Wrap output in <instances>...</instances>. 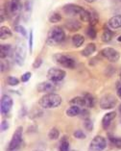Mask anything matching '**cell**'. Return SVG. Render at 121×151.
Returning a JSON list of instances; mask_svg holds the SVG:
<instances>
[{"instance_id": "obj_24", "label": "cell", "mask_w": 121, "mask_h": 151, "mask_svg": "<svg viewBox=\"0 0 121 151\" xmlns=\"http://www.w3.org/2000/svg\"><path fill=\"white\" fill-rule=\"evenodd\" d=\"M81 109L80 107H77V106H70L69 108L67 110V116L69 117H74V116H80V113H81Z\"/></svg>"}, {"instance_id": "obj_36", "label": "cell", "mask_w": 121, "mask_h": 151, "mask_svg": "<svg viewBox=\"0 0 121 151\" xmlns=\"http://www.w3.org/2000/svg\"><path fill=\"white\" fill-rule=\"evenodd\" d=\"M42 63H43V60H42V57H38V58H36V60L35 62L33 63V68H40V65H42Z\"/></svg>"}, {"instance_id": "obj_9", "label": "cell", "mask_w": 121, "mask_h": 151, "mask_svg": "<svg viewBox=\"0 0 121 151\" xmlns=\"http://www.w3.org/2000/svg\"><path fill=\"white\" fill-rule=\"evenodd\" d=\"M101 55L111 63H115L120 58V53L112 47H105L101 50Z\"/></svg>"}, {"instance_id": "obj_14", "label": "cell", "mask_w": 121, "mask_h": 151, "mask_svg": "<svg viewBox=\"0 0 121 151\" xmlns=\"http://www.w3.org/2000/svg\"><path fill=\"white\" fill-rule=\"evenodd\" d=\"M64 26L67 27V30H69V31L76 32V31L80 30L81 27H82V24H81V22H80L79 20L70 18V19L65 20Z\"/></svg>"}, {"instance_id": "obj_15", "label": "cell", "mask_w": 121, "mask_h": 151, "mask_svg": "<svg viewBox=\"0 0 121 151\" xmlns=\"http://www.w3.org/2000/svg\"><path fill=\"white\" fill-rule=\"evenodd\" d=\"M115 116H116L115 112H109L103 116V119H102V126H103V128L108 129L111 123L112 122V120L115 119Z\"/></svg>"}, {"instance_id": "obj_32", "label": "cell", "mask_w": 121, "mask_h": 151, "mask_svg": "<svg viewBox=\"0 0 121 151\" xmlns=\"http://www.w3.org/2000/svg\"><path fill=\"white\" fill-rule=\"evenodd\" d=\"M7 84H8L9 86H13V87L17 86V85L19 84V80L14 76H10L7 78Z\"/></svg>"}, {"instance_id": "obj_19", "label": "cell", "mask_w": 121, "mask_h": 151, "mask_svg": "<svg viewBox=\"0 0 121 151\" xmlns=\"http://www.w3.org/2000/svg\"><path fill=\"white\" fill-rule=\"evenodd\" d=\"M112 36H113V33L112 31V29L108 26H104V30H103L102 37H101L102 42H111L112 39Z\"/></svg>"}, {"instance_id": "obj_46", "label": "cell", "mask_w": 121, "mask_h": 151, "mask_svg": "<svg viewBox=\"0 0 121 151\" xmlns=\"http://www.w3.org/2000/svg\"><path fill=\"white\" fill-rule=\"evenodd\" d=\"M34 151H42V150H39V149H36V150H34Z\"/></svg>"}, {"instance_id": "obj_42", "label": "cell", "mask_w": 121, "mask_h": 151, "mask_svg": "<svg viewBox=\"0 0 121 151\" xmlns=\"http://www.w3.org/2000/svg\"><path fill=\"white\" fill-rule=\"evenodd\" d=\"M116 94H117V96H118V98L121 99V87H120V88H117Z\"/></svg>"}, {"instance_id": "obj_6", "label": "cell", "mask_w": 121, "mask_h": 151, "mask_svg": "<svg viewBox=\"0 0 121 151\" xmlns=\"http://www.w3.org/2000/svg\"><path fill=\"white\" fill-rule=\"evenodd\" d=\"M67 76V72L63 69L61 68H51L48 69L47 71V74L46 77L47 79L51 82H54V83H59L61 82L62 80L64 79V77Z\"/></svg>"}, {"instance_id": "obj_33", "label": "cell", "mask_w": 121, "mask_h": 151, "mask_svg": "<svg viewBox=\"0 0 121 151\" xmlns=\"http://www.w3.org/2000/svg\"><path fill=\"white\" fill-rule=\"evenodd\" d=\"M97 23H98V14L95 12V11H92V13H91V19H90L89 25L90 26H95Z\"/></svg>"}, {"instance_id": "obj_13", "label": "cell", "mask_w": 121, "mask_h": 151, "mask_svg": "<svg viewBox=\"0 0 121 151\" xmlns=\"http://www.w3.org/2000/svg\"><path fill=\"white\" fill-rule=\"evenodd\" d=\"M21 9H22V6H21L20 2L19 1H13V0H11L8 4H7V7H6L7 12H8L9 16H11V17H14V16L19 14Z\"/></svg>"}, {"instance_id": "obj_5", "label": "cell", "mask_w": 121, "mask_h": 151, "mask_svg": "<svg viewBox=\"0 0 121 151\" xmlns=\"http://www.w3.org/2000/svg\"><path fill=\"white\" fill-rule=\"evenodd\" d=\"M22 135H23V127L18 126L12 137V139L9 143L8 150L9 151H14L16 149L19 148L21 143H22Z\"/></svg>"}, {"instance_id": "obj_10", "label": "cell", "mask_w": 121, "mask_h": 151, "mask_svg": "<svg viewBox=\"0 0 121 151\" xmlns=\"http://www.w3.org/2000/svg\"><path fill=\"white\" fill-rule=\"evenodd\" d=\"M14 104V101L12 97L8 94H4L0 101V111H1L2 115H7L12 110V107Z\"/></svg>"}, {"instance_id": "obj_2", "label": "cell", "mask_w": 121, "mask_h": 151, "mask_svg": "<svg viewBox=\"0 0 121 151\" xmlns=\"http://www.w3.org/2000/svg\"><path fill=\"white\" fill-rule=\"evenodd\" d=\"M65 39V34L64 31L63 30L62 27L59 26H54L49 30L48 34H47V39H46V43L48 45H56L59 43L63 42Z\"/></svg>"}, {"instance_id": "obj_26", "label": "cell", "mask_w": 121, "mask_h": 151, "mask_svg": "<svg viewBox=\"0 0 121 151\" xmlns=\"http://www.w3.org/2000/svg\"><path fill=\"white\" fill-rule=\"evenodd\" d=\"M80 18L83 22H90V19H91V13L89 11H87L86 9L83 10V12L81 13L80 14Z\"/></svg>"}, {"instance_id": "obj_41", "label": "cell", "mask_w": 121, "mask_h": 151, "mask_svg": "<svg viewBox=\"0 0 121 151\" xmlns=\"http://www.w3.org/2000/svg\"><path fill=\"white\" fill-rule=\"evenodd\" d=\"M9 68V64L7 61H1V72H4Z\"/></svg>"}, {"instance_id": "obj_28", "label": "cell", "mask_w": 121, "mask_h": 151, "mask_svg": "<svg viewBox=\"0 0 121 151\" xmlns=\"http://www.w3.org/2000/svg\"><path fill=\"white\" fill-rule=\"evenodd\" d=\"M59 137H60V131H59L56 127L51 128V130H49V132H48V138H49V139L55 141V139H58Z\"/></svg>"}, {"instance_id": "obj_1", "label": "cell", "mask_w": 121, "mask_h": 151, "mask_svg": "<svg viewBox=\"0 0 121 151\" xmlns=\"http://www.w3.org/2000/svg\"><path fill=\"white\" fill-rule=\"evenodd\" d=\"M62 104V97L57 93H46L39 100V105L42 109H55Z\"/></svg>"}, {"instance_id": "obj_44", "label": "cell", "mask_w": 121, "mask_h": 151, "mask_svg": "<svg viewBox=\"0 0 121 151\" xmlns=\"http://www.w3.org/2000/svg\"><path fill=\"white\" fill-rule=\"evenodd\" d=\"M117 40H118L119 42H121V36H119L118 38H117Z\"/></svg>"}, {"instance_id": "obj_39", "label": "cell", "mask_w": 121, "mask_h": 151, "mask_svg": "<svg viewBox=\"0 0 121 151\" xmlns=\"http://www.w3.org/2000/svg\"><path fill=\"white\" fill-rule=\"evenodd\" d=\"M28 46H29V52H30V54H32V51H33V30H30V33H29Z\"/></svg>"}, {"instance_id": "obj_34", "label": "cell", "mask_w": 121, "mask_h": 151, "mask_svg": "<svg viewBox=\"0 0 121 151\" xmlns=\"http://www.w3.org/2000/svg\"><path fill=\"white\" fill-rule=\"evenodd\" d=\"M84 126H85V128L89 132H91L93 130V122L89 119L84 120Z\"/></svg>"}, {"instance_id": "obj_31", "label": "cell", "mask_w": 121, "mask_h": 151, "mask_svg": "<svg viewBox=\"0 0 121 151\" xmlns=\"http://www.w3.org/2000/svg\"><path fill=\"white\" fill-rule=\"evenodd\" d=\"M14 31L18 33V34H20V36L24 37V38H27V31L22 25H16L14 26Z\"/></svg>"}, {"instance_id": "obj_18", "label": "cell", "mask_w": 121, "mask_h": 151, "mask_svg": "<svg viewBox=\"0 0 121 151\" xmlns=\"http://www.w3.org/2000/svg\"><path fill=\"white\" fill-rule=\"evenodd\" d=\"M95 51H96V45H95L93 42H90L82 50L81 55L84 57H89L95 52Z\"/></svg>"}, {"instance_id": "obj_12", "label": "cell", "mask_w": 121, "mask_h": 151, "mask_svg": "<svg viewBox=\"0 0 121 151\" xmlns=\"http://www.w3.org/2000/svg\"><path fill=\"white\" fill-rule=\"evenodd\" d=\"M83 10H84L83 7H81L79 5H76V4H72V3H69V4H67L63 7L64 13L67 14V16H71V17L80 14L83 12Z\"/></svg>"}, {"instance_id": "obj_38", "label": "cell", "mask_w": 121, "mask_h": 151, "mask_svg": "<svg viewBox=\"0 0 121 151\" xmlns=\"http://www.w3.org/2000/svg\"><path fill=\"white\" fill-rule=\"evenodd\" d=\"M89 116H90V114L89 112L87 111V109H83V110H81V113H80V116L82 117V119L85 120V119H89Z\"/></svg>"}, {"instance_id": "obj_27", "label": "cell", "mask_w": 121, "mask_h": 151, "mask_svg": "<svg viewBox=\"0 0 121 151\" xmlns=\"http://www.w3.org/2000/svg\"><path fill=\"white\" fill-rule=\"evenodd\" d=\"M110 142H111L113 145H115L116 148L121 149V138L119 137H115V136H112V135H108Z\"/></svg>"}, {"instance_id": "obj_21", "label": "cell", "mask_w": 121, "mask_h": 151, "mask_svg": "<svg viewBox=\"0 0 121 151\" xmlns=\"http://www.w3.org/2000/svg\"><path fill=\"white\" fill-rule=\"evenodd\" d=\"M12 36L13 32L8 26H2L0 28V39L1 40H8Z\"/></svg>"}, {"instance_id": "obj_8", "label": "cell", "mask_w": 121, "mask_h": 151, "mask_svg": "<svg viewBox=\"0 0 121 151\" xmlns=\"http://www.w3.org/2000/svg\"><path fill=\"white\" fill-rule=\"evenodd\" d=\"M99 104H100L102 110H112L116 106L117 99L113 94L108 93L101 97Z\"/></svg>"}, {"instance_id": "obj_37", "label": "cell", "mask_w": 121, "mask_h": 151, "mask_svg": "<svg viewBox=\"0 0 121 151\" xmlns=\"http://www.w3.org/2000/svg\"><path fill=\"white\" fill-rule=\"evenodd\" d=\"M31 76H32V73L30 71L25 72L24 74H22V76H21L20 81H21V82H23V83H26V82H28L29 80H30Z\"/></svg>"}, {"instance_id": "obj_17", "label": "cell", "mask_w": 121, "mask_h": 151, "mask_svg": "<svg viewBox=\"0 0 121 151\" xmlns=\"http://www.w3.org/2000/svg\"><path fill=\"white\" fill-rule=\"evenodd\" d=\"M13 52V48L11 45H0V57L1 60H4L10 56Z\"/></svg>"}, {"instance_id": "obj_43", "label": "cell", "mask_w": 121, "mask_h": 151, "mask_svg": "<svg viewBox=\"0 0 121 151\" xmlns=\"http://www.w3.org/2000/svg\"><path fill=\"white\" fill-rule=\"evenodd\" d=\"M86 1H87V3H93V2H95V1H97V0H86Z\"/></svg>"}, {"instance_id": "obj_29", "label": "cell", "mask_w": 121, "mask_h": 151, "mask_svg": "<svg viewBox=\"0 0 121 151\" xmlns=\"http://www.w3.org/2000/svg\"><path fill=\"white\" fill-rule=\"evenodd\" d=\"M86 33H87V37H89V39H91V40H95V39H96L97 32H96V30H95L94 26H90V25H89V26L87 27Z\"/></svg>"}, {"instance_id": "obj_11", "label": "cell", "mask_w": 121, "mask_h": 151, "mask_svg": "<svg viewBox=\"0 0 121 151\" xmlns=\"http://www.w3.org/2000/svg\"><path fill=\"white\" fill-rule=\"evenodd\" d=\"M57 89L56 83L51 82V81H46V82L39 83L37 86V90L39 93H51L55 91Z\"/></svg>"}, {"instance_id": "obj_47", "label": "cell", "mask_w": 121, "mask_h": 151, "mask_svg": "<svg viewBox=\"0 0 121 151\" xmlns=\"http://www.w3.org/2000/svg\"><path fill=\"white\" fill-rule=\"evenodd\" d=\"M13 1H19V2H20L21 0H13Z\"/></svg>"}, {"instance_id": "obj_22", "label": "cell", "mask_w": 121, "mask_h": 151, "mask_svg": "<svg viewBox=\"0 0 121 151\" xmlns=\"http://www.w3.org/2000/svg\"><path fill=\"white\" fill-rule=\"evenodd\" d=\"M70 106H77V107H86V102L83 96H76L69 100Z\"/></svg>"}, {"instance_id": "obj_48", "label": "cell", "mask_w": 121, "mask_h": 151, "mask_svg": "<svg viewBox=\"0 0 121 151\" xmlns=\"http://www.w3.org/2000/svg\"><path fill=\"white\" fill-rule=\"evenodd\" d=\"M119 76H120V82H121V72H120V74H119Z\"/></svg>"}, {"instance_id": "obj_3", "label": "cell", "mask_w": 121, "mask_h": 151, "mask_svg": "<svg viewBox=\"0 0 121 151\" xmlns=\"http://www.w3.org/2000/svg\"><path fill=\"white\" fill-rule=\"evenodd\" d=\"M53 61L56 63L57 65H61L64 68L73 69L76 67V61L75 59L68 56V55H64L62 53H56L53 55Z\"/></svg>"}, {"instance_id": "obj_25", "label": "cell", "mask_w": 121, "mask_h": 151, "mask_svg": "<svg viewBox=\"0 0 121 151\" xmlns=\"http://www.w3.org/2000/svg\"><path fill=\"white\" fill-rule=\"evenodd\" d=\"M83 97H84V99H85L87 108H93L94 105H95V99L92 95L89 93H85L83 94Z\"/></svg>"}, {"instance_id": "obj_35", "label": "cell", "mask_w": 121, "mask_h": 151, "mask_svg": "<svg viewBox=\"0 0 121 151\" xmlns=\"http://www.w3.org/2000/svg\"><path fill=\"white\" fill-rule=\"evenodd\" d=\"M73 136H74V137L76 139H86V134L84 133L82 130H80V129L74 131V133H73Z\"/></svg>"}, {"instance_id": "obj_7", "label": "cell", "mask_w": 121, "mask_h": 151, "mask_svg": "<svg viewBox=\"0 0 121 151\" xmlns=\"http://www.w3.org/2000/svg\"><path fill=\"white\" fill-rule=\"evenodd\" d=\"M107 146L106 139L102 136H95L91 139L87 151H103Z\"/></svg>"}, {"instance_id": "obj_4", "label": "cell", "mask_w": 121, "mask_h": 151, "mask_svg": "<svg viewBox=\"0 0 121 151\" xmlns=\"http://www.w3.org/2000/svg\"><path fill=\"white\" fill-rule=\"evenodd\" d=\"M26 53H27V47L25 45V42L23 40H18L14 51V57L16 63L18 65H20V67H22L24 65Z\"/></svg>"}, {"instance_id": "obj_16", "label": "cell", "mask_w": 121, "mask_h": 151, "mask_svg": "<svg viewBox=\"0 0 121 151\" xmlns=\"http://www.w3.org/2000/svg\"><path fill=\"white\" fill-rule=\"evenodd\" d=\"M108 26L112 29V30H116V29H120L121 28V16L120 14H117L111 17L108 21Z\"/></svg>"}, {"instance_id": "obj_30", "label": "cell", "mask_w": 121, "mask_h": 151, "mask_svg": "<svg viewBox=\"0 0 121 151\" xmlns=\"http://www.w3.org/2000/svg\"><path fill=\"white\" fill-rule=\"evenodd\" d=\"M62 20V16L59 13H53L51 14V16L49 17V22L50 23H57V22H60Z\"/></svg>"}, {"instance_id": "obj_20", "label": "cell", "mask_w": 121, "mask_h": 151, "mask_svg": "<svg viewBox=\"0 0 121 151\" xmlns=\"http://www.w3.org/2000/svg\"><path fill=\"white\" fill-rule=\"evenodd\" d=\"M84 42H85V38H84V36L80 35V34H76L72 37V45L74 47H76V48H79V47H81Z\"/></svg>"}, {"instance_id": "obj_40", "label": "cell", "mask_w": 121, "mask_h": 151, "mask_svg": "<svg viewBox=\"0 0 121 151\" xmlns=\"http://www.w3.org/2000/svg\"><path fill=\"white\" fill-rule=\"evenodd\" d=\"M9 129V123H8V121H6V120H3L2 122H1V131L2 132H5L7 131Z\"/></svg>"}, {"instance_id": "obj_23", "label": "cell", "mask_w": 121, "mask_h": 151, "mask_svg": "<svg viewBox=\"0 0 121 151\" xmlns=\"http://www.w3.org/2000/svg\"><path fill=\"white\" fill-rule=\"evenodd\" d=\"M59 151H70V146H69L68 137L64 136L60 141V146H59Z\"/></svg>"}, {"instance_id": "obj_45", "label": "cell", "mask_w": 121, "mask_h": 151, "mask_svg": "<svg viewBox=\"0 0 121 151\" xmlns=\"http://www.w3.org/2000/svg\"><path fill=\"white\" fill-rule=\"evenodd\" d=\"M119 111H120V114H121V104H120V106H119Z\"/></svg>"}]
</instances>
